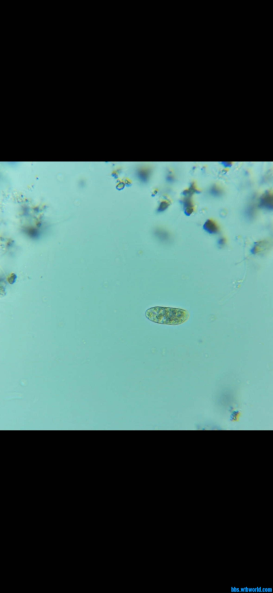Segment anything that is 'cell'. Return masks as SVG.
<instances>
[{"label":"cell","mask_w":273,"mask_h":593,"mask_svg":"<svg viewBox=\"0 0 273 593\" xmlns=\"http://www.w3.org/2000/svg\"><path fill=\"white\" fill-rule=\"evenodd\" d=\"M204 229L207 231V232L211 234L216 233L217 230L215 224L210 221H208L206 223H205L204 225Z\"/></svg>","instance_id":"obj_2"},{"label":"cell","mask_w":273,"mask_h":593,"mask_svg":"<svg viewBox=\"0 0 273 593\" xmlns=\"http://www.w3.org/2000/svg\"><path fill=\"white\" fill-rule=\"evenodd\" d=\"M145 314L148 320L155 323L169 325L183 324L189 316L187 310L160 306L149 309Z\"/></svg>","instance_id":"obj_1"}]
</instances>
